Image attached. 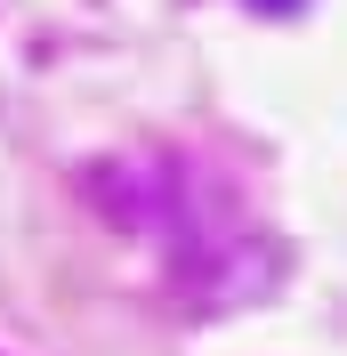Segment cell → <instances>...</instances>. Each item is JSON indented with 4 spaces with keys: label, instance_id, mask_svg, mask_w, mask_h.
I'll return each instance as SVG.
<instances>
[{
    "label": "cell",
    "instance_id": "obj_1",
    "mask_svg": "<svg viewBox=\"0 0 347 356\" xmlns=\"http://www.w3.org/2000/svg\"><path fill=\"white\" fill-rule=\"evenodd\" d=\"M259 8H299V0H259Z\"/></svg>",
    "mask_w": 347,
    "mask_h": 356
}]
</instances>
